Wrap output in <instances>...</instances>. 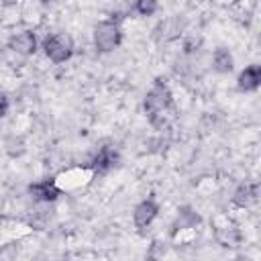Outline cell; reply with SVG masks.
I'll list each match as a JSON object with an SVG mask.
<instances>
[{"label":"cell","instance_id":"6da1fadb","mask_svg":"<svg viewBox=\"0 0 261 261\" xmlns=\"http://www.w3.org/2000/svg\"><path fill=\"white\" fill-rule=\"evenodd\" d=\"M171 102H173V96H171L169 86L163 80H157L153 84V88L147 92L143 106H145V112L149 114L151 122H157V120H163V114L171 108Z\"/></svg>","mask_w":261,"mask_h":261},{"label":"cell","instance_id":"7a4b0ae2","mask_svg":"<svg viewBox=\"0 0 261 261\" xmlns=\"http://www.w3.org/2000/svg\"><path fill=\"white\" fill-rule=\"evenodd\" d=\"M92 39H94L96 51H100V53H110V51H114V49L122 43V29H120L118 22H114V20H110V18H104V20H100V22L94 27Z\"/></svg>","mask_w":261,"mask_h":261},{"label":"cell","instance_id":"3957f363","mask_svg":"<svg viewBox=\"0 0 261 261\" xmlns=\"http://www.w3.org/2000/svg\"><path fill=\"white\" fill-rule=\"evenodd\" d=\"M43 53L51 63H65L73 55V43L65 33H53L43 41Z\"/></svg>","mask_w":261,"mask_h":261},{"label":"cell","instance_id":"277c9868","mask_svg":"<svg viewBox=\"0 0 261 261\" xmlns=\"http://www.w3.org/2000/svg\"><path fill=\"white\" fill-rule=\"evenodd\" d=\"M29 196L37 204H53L61 196V188L57 186V181L53 177H45V179L33 181L29 186Z\"/></svg>","mask_w":261,"mask_h":261},{"label":"cell","instance_id":"5b68a950","mask_svg":"<svg viewBox=\"0 0 261 261\" xmlns=\"http://www.w3.org/2000/svg\"><path fill=\"white\" fill-rule=\"evenodd\" d=\"M37 47H39V41L33 31H18V33L10 35V39H8V49L22 57L35 55Z\"/></svg>","mask_w":261,"mask_h":261},{"label":"cell","instance_id":"8992f818","mask_svg":"<svg viewBox=\"0 0 261 261\" xmlns=\"http://www.w3.org/2000/svg\"><path fill=\"white\" fill-rule=\"evenodd\" d=\"M157 214H159V204L155 200L147 198V200H141L135 206V210H133V222H135L137 228H147V226L153 224V220L157 218Z\"/></svg>","mask_w":261,"mask_h":261},{"label":"cell","instance_id":"52a82bcc","mask_svg":"<svg viewBox=\"0 0 261 261\" xmlns=\"http://www.w3.org/2000/svg\"><path fill=\"white\" fill-rule=\"evenodd\" d=\"M118 161H120V155H118V151L114 149V147H102L94 157H92V161H90V167L94 169V173H108V171H112L116 165H118Z\"/></svg>","mask_w":261,"mask_h":261},{"label":"cell","instance_id":"ba28073f","mask_svg":"<svg viewBox=\"0 0 261 261\" xmlns=\"http://www.w3.org/2000/svg\"><path fill=\"white\" fill-rule=\"evenodd\" d=\"M237 86L241 92H255L261 86V67L259 65H247L239 77H237Z\"/></svg>","mask_w":261,"mask_h":261},{"label":"cell","instance_id":"9c48e42d","mask_svg":"<svg viewBox=\"0 0 261 261\" xmlns=\"http://www.w3.org/2000/svg\"><path fill=\"white\" fill-rule=\"evenodd\" d=\"M259 198V186L257 184H241L232 194V204L237 208H249Z\"/></svg>","mask_w":261,"mask_h":261},{"label":"cell","instance_id":"30bf717a","mask_svg":"<svg viewBox=\"0 0 261 261\" xmlns=\"http://www.w3.org/2000/svg\"><path fill=\"white\" fill-rule=\"evenodd\" d=\"M212 67L214 71L218 73H230L232 67H234V59H232V53L226 49V47H218L212 55Z\"/></svg>","mask_w":261,"mask_h":261},{"label":"cell","instance_id":"8fae6325","mask_svg":"<svg viewBox=\"0 0 261 261\" xmlns=\"http://www.w3.org/2000/svg\"><path fill=\"white\" fill-rule=\"evenodd\" d=\"M198 222H200V216H198V214H196L192 208H181V210H177V218H175L173 228H175V230L194 228Z\"/></svg>","mask_w":261,"mask_h":261},{"label":"cell","instance_id":"7c38bea8","mask_svg":"<svg viewBox=\"0 0 261 261\" xmlns=\"http://www.w3.org/2000/svg\"><path fill=\"white\" fill-rule=\"evenodd\" d=\"M157 2L155 0H139L137 4H133V10L139 14V16H153L157 12Z\"/></svg>","mask_w":261,"mask_h":261},{"label":"cell","instance_id":"4fadbf2b","mask_svg":"<svg viewBox=\"0 0 261 261\" xmlns=\"http://www.w3.org/2000/svg\"><path fill=\"white\" fill-rule=\"evenodd\" d=\"M149 261H155V259H149Z\"/></svg>","mask_w":261,"mask_h":261}]
</instances>
